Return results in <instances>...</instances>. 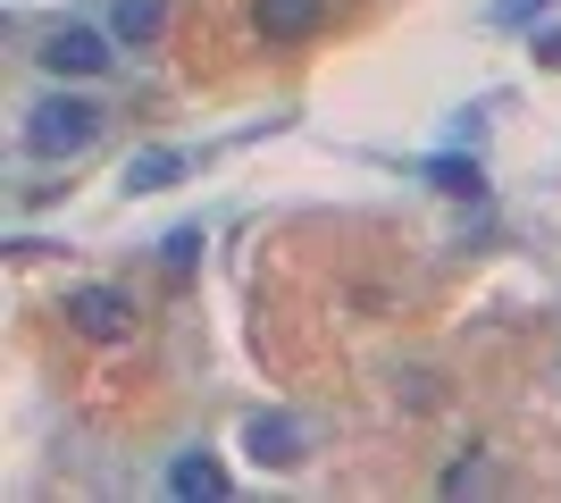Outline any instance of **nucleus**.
<instances>
[{
	"instance_id": "f257e3e1",
	"label": "nucleus",
	"mask_w": 561,
	"mask_h": 503,
	"mask_svg": "<svg viewBox=\"0 0 561 503\" xmlns=\"http://www.w3.org/2000/svg\"><path fill=\"white\" fill-rule=\"evenodd\" d=\"M101 144V110L84 93H50L25 110V151L34 160H76V151H93Z\"/></svg>"
},
{
	"instance_id": "f03ea898",
	"label": "nucleus",
	"mask_w": 561,
	"mask_h": 503,
	"mask_svg": "<svg viewBox=\"0 0 561 503\" xmlns=\"http://www.w3.org/2000/svg\"><path fill=\"white\" fill-rule=\"evenodd\" d=\"M68 319L93 335V344H117V335L135 328V302H126L117 286H76V294H68Z\"/></svg>"
},
{
	"instance_id": "7ed1b4c3",
	"label": "nucleus",
	"mask_w": 561,
	"mask_h": 503,
	"mask_svg": "<svg viewBox=\"0 0 561 503\" xmlns=\"http://www.w3.org/2000/svg\"><path fill=\"white\" fill-rule=\"evenodd\" d=\"M43 68L50 76H101L110 68V34H93V25H59L43 43Z\"/></svg>"
},
{
	"instance_id": "20e7f679",
	"label": "nucleus",
	"mask_w": 561,
	"mask_h": 503,
	"mask_svg": "<svg viewBox=\"0 0 561 503\" xmlns=\"http://www.w3.org/2000/svg\"><path fill=\"white\" fill-rule=\"evenodd\" d=\"M252 18L268 43H310L328 25V0H252Z\"/></svg>"
},
{
	"instance_id": "39448f33",
	"label": "nucleus",
	"mask_w": 561,
	"mask_h": 503,
	"mask_svg": "<svg viewBox=\"0 0 561 503\" xmlns=\"http://www.w3.org/2000/svg\"><path fill=\"white\" fill-rule=\"evenodd\" d=\"M110 34H117V43H135V50H151L168 34V0H117V9H110Z\"/></svg>"
},
{
	"instance_id": "423d86ee",
	"label": "nucleus",
	"mask_w": 561,
	"mask_h": 503,
	"mask_svg": "<svg viewBox=\"0 0 561 503\" xmlns=\"http://www.w3.org/2000/svg\"><path fill=\"white\" fill-rule=\"evenodd\" d=\"M168 176H185V151H142V160H126V193H160Z\"/></svg>"
},
{
	"instance_id": "0eeeda50",
	"label": "nucleus",
	"mask_w": 561,
	"mask_h": 503,
	"mask_svg": "<svg viewBox=\"0 0 561 503\" xmlns=\"http://www.w3.org/2000/svg\"><path fill=\"white\" fill-rule=\"evenodd\" d=\"M168 487H176V495H227V470H218L210 454H185L168 470Z\"/></svg>"
},
{
	"instance_id": "6e6552de",
	"label": "nucleus",
	"mask_w": 561,
	"mask_h": 503,
	"mask_svg": "<svg viewBox=\"0 0 561 503\" xmlns=\"http://www.w3.org/2000/svg\"><path fill=\"white\" fill-rule=\"evenodd\" d=\"M294 445H302V436H294V420H252V454H260V461H302Z\"/></svg>"
},
{
	"instance_id": "1a4fd4ad",
	"label": "nucleus",
	"mask_w": 561,
	"mask_h": 503,
	"mask_svg": "<svg viewBox=\"0 0 561 503\" xmlns=\"http://www.w3.org/2000/svg\"><path fill=\"white\" fill-rule=\"evenodd\" d=\"M427 176H436V185H445V193H469V202L486 193V176H478V160H427Z\"/></svg>"
},
{
	"instance_id": "9d476101",
	"label": "nucleus",
	"mask_w": 561,
	"mask_h": 503,
	"mask_svg": "<svg viewBox=\"0 0 561 503\" xmlns=\"http://www.w3.org/2000/svg\"><path fill=\"white\" fill-rule=\"evenodd\" d=\"M193 252H202V227H176V236H168V261L185 268V261H193Z\"/></svg>"
},
{
	"instance_id": "9b49d317",
	"label": "nucleus",
	"mask_w": 561,
	"mask_h": 503,
	"mask_svg": "<svg viewBox=\"0 0 561 503\" xmlns=\"http://www.w3.org/2000/svg\"><path fill=\"white\" fill-rule=\"evenodd\" d=\"M528 9H545V0H503L494 18H503V25H519V18H528Z\"/></svg>"
}]
</instances>
